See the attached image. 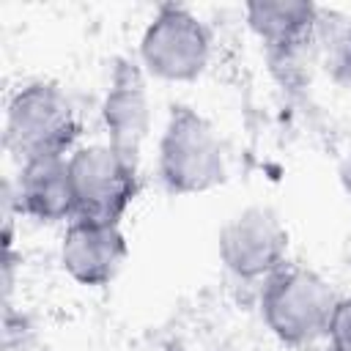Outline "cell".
Listing matches in <instances>:
<instances>
[{
  "label": "cell",
  "instance_id": "cell-1",
  "mask_svg": "<svg viewBox=\"0 0 351 351\" xmlns=\"http://www.w3.org/2000/svg\"><path fill=\"white\" fill-rule=\"evenodd\" d=\"M337 302L340 296L318 271L285 263L263 280L261 315L282 346L302 348L326 337Z\"/></svg>",
  "mask_w": 351,
  "mask_h": 351
},
{
  "label": "cell",
  "instance_id": "cell-2",
  "mask_svg": "<svg viewBox=\"0 0 351 351\" xmlns=\"http://www.w3.org/2000/svg\"><path fill=\"white\" fill-rule=\"evenodd\" d=\"M80 137V115L69 93L52 80L19 85L5 110V145L22 162L66 156Z\"/></svg>",
  "mask_w": 351,
  "mask_h": 351
},
{
  "label": "cell",
  "instance_id": "cell-3",
  "mask_svg": "<svg viewBox=\"0 0 351 351\" xmlns=\"http://www.w3.org/2000/svg\"><path fill=\"white\" fill-rule=\"evenodd\" d=\"M225 148L206 115L176 104L159 137V178L173 195H200L225 181Z\"/></svg>",
  "mask_w": 351,
  "mask_h": 351
},
{
  "label": "cell",
  "instance_id": "cell-4",
  "mask_svg": "<svg viewBox=\"0 0 351 351\" xmlns=\"http://www.w3.org/2000/svg\"><path fill=\"white\" fill-rule=\"evenodd\" d=\"M211 58L208 27L189 8L159 5L140 38V66L145 74L165 82L197 80Z\"/></svg>",
  "mask_w": 351,
  "mask_h": 351
},
{
  "label": "cell",
  "instance_id": "cell-5",
  "mask_svg": "<svg viewBox=\"0 0 351 351\" xmlns=\"http://www.w3.org/2000/svg\"><path fill=\"white\" fill-rule=\"evenodd\" d=\"M74 189V219L118 225L137 195V162L126 159L107 143L74 148L69 154Z\"/></svg>",
  "mask_w": 351,
  "mask_h": 351
},
{
  "label": "cell",
  "instance_id": "cell-6",
  "mask_svg": "<svg viewBox=\"0 0 351 351\" xmlns=\"http://www.w3.org/2000/svg\"><path fill=\"white\" fill-rule=\"evenodd\" d=\"M217 252L233 277L266 280L285 266L288 230L269 206H247L219 228Z\"/></svg>",
  "mask_w": 351,
  "mask_h": 351
},
{
  "label": "cell",
  "instance_id": "cell-7",
  "mask_svg": "<svg viewBox=\"0 0 351 351\" xmlns=\"http://www.w3.org/2000/svg\"><path fill=\"white\" fill-rule=\"evenodd\" d=\"M101 123L107 132V145L137 162L151 129V101L145 88V71L140 63L129 58L115 60L101 101Z\"/></svg>",
  "mask_w": 351,
  "mask_h": 351
},
{
  "label": "cell",
  "instance_id": "cell-8",
  "mask_svg": "<svg viewBox=\"0 0 351 351\" xmlns=\"http://www.w3.org/2000/svg\"><path fill=\"white\" fill-rule=\"evenodd\" d=\"M126 252L129 247L121 225L71 219L60 241V266L74 282L85 288H101L118 277Z\"/></svg>",
  "mask_w": 351,
  "mask_h": 351
},
{
  "label": "cell",
  "instance_id": "cell-9",
  "mask_svg": "<svg viewBox=\"0 0 351 351\" xmlns=\"http://www.w3.org/2000/svg\"><path fill=\"white\" fill-rule=\"evenodd\" d=\"M19 211L36 222H63L77 217L69 156H44L22 162L16 181Z\"/></svg>",
  "mask_w": 351,
  "mask_h": 351
},
{
  "label": "cell",
  "instance_id": "cell-10",
  "mask_svg": "<svg viewBox=\"0 0 351 351\" xmlns=\"http://www.w3.org/2000/svg\"><path fill=\"white\" fill-rule=\"evenodd\" d=\"M318 5L302 0H255L244 5L250 30L271 55L293 52L310 44Z\"/></svg>",
  "mask_w": 351,
  "mask_h": 351
},
{
  "label": "cell",
  "instance_id": "cell-11",
  "mask_svg": "<svg viewBox=\"0 0 351 351\" xmlns=\"http://www.w3.org/2000/svg\"><path fill=\"white\" fill-rule=\"evenodd\" d=\"M310 49H313V60L335 82L351 88V16H346L337 8L318 5Z\"/></svg>",
  "mask_w": 351,
  "mask_h": 351
},
{
  "label": "cell",
  "instance_id": "cell-12",
  "mask_svg": "<svg viewBox=\"0 0 351 351\" xmlns=\"http://www.w3.org/2000/svg\"><path fill=\"white\" fill-rule=\"evenodd\" d=\"M326 337L329 351H351V296L337 302Z\"/></svg>",
  "mask_w": 351,
  "mask_h": 351
}]
</instances>
